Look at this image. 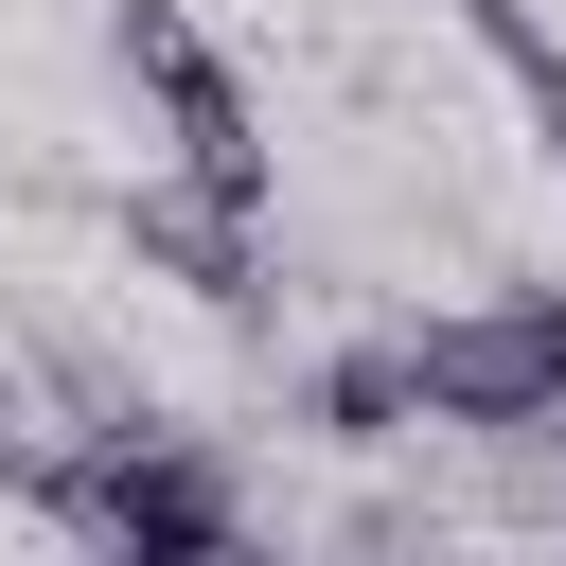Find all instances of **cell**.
<instances>
[{
    "label": "cell",
    "mask_w": 566,
    "mask_h": 566,
    "mask_svg": "<svg viewBox=\"0 0 566 566\" xmlns=\"http://www.w3.org/2000/svg\"><path fill=\"white\" fill-rule=\"evenodd\" d=\"M53 531H88V548H124V566H230L248 548V478L159 407V424H106V442H53V495H35Z\"/></svg>",
    "instance_id": "obj_1"
},
{
    "label": "cell",
    "mask_w": 566,
    "mask_h": 566,
    "mask_svg": "<svg viewBox=\"0 0 566 566\" xmlns=\"http://www.w3.org/2000/svg\"><path fill=\"white\" fill-rule=\"evenodd\" d=\"M389 354H407V407L460 424V442H548V424H566V283L442 301V318H407Z\"/></svg>",
    "instance_id": "obj_2"
},
{
    "label": "cell",
    "mask_w": 566,
    "mask_h": 566,
    "mask_svg": "<svg viewBox=\"0 0 566 566\" xmlns=\"http://www.w3.org/2000/svg\"><path fill=\"white\" fill-rule=\"evenodd\" d=\"M106 71L159 106V142H177V177H212V195H265V106H248V71L177 18V0H106Z\"/></svg>",
    "instance_id": "obj_3"
},
{
    "label": "cell",
    "mask_w": 566,
    "mask_h": 566,
    "mask_svg": "<svg viewBox=\"0 0 566 566\" xmlns=\"http://www.w3.org/2000/svg\"><path fill=\"white\" fill-rule=\"evenodd\" d=\"M106 230H124V265L142 283H177L195 318H265V195H212V177H124L106 195Z\"/></svg>",
    "instance_id": "obj_4"
},
{
    "label": "cell",
    "mask_w": 566,
    "mask_h": 566,
    "mask_svg": "<svg viewBox=\"0 0 566 566\" xmlns=\"http://www.w3.org/2000/svg\"><path fill=\"white\" fill-rule=\"evenodd\" d=\"M301 424H318V442H407V424H424V407H407V354H389V336L318 354V371H301Z\"/></svg>",
    "instance_id": "obj_5"
},
{
    "label": "cell",
    "mask_w": 566,
    "mask_h": 566,
    "mask_svg": "<svg viewBox=\"0 0 566 566\" xmlns=\"http://www.w3.org/2000/svg\"><path fill=\"white\" fill-rule=\"evenodd\" d=\"M442 18H460V35H478V53L513 71V106H531V142L566 159V35H548L531 0H442Z\"/></svg>",
    "instance_id": "obj_6"
},
{
    "label": "cell",
    "mask_w": 566,
    "mask_h": 566,
    "mask_svg": "<svg viewBox=\"0 0 566 566\" xmlns=\"http://www.w3.org/2000/svg\"><path fill=\"white\" fill-rule=\"evenodd\" d=\"M0 495H18V513H35V495H53V424H35V407H18V389H0Z\"/></svg>",
    "instance_id": "obj_7"
},
{
    "label": "cell",
    "mask_w": 566,
    "mask_h": 566,
    "mask_svg": "<svg viewBox=\"0 0 566 566\" xmlns=\"http://www.w3.org/2000/svg\"><path fill=\"white\" fill-rule=\"evenodd\" d=\"M548 513H566V478H548Z\"/></svg>",
    "instance_id": "obj_8"
}]
</instances>
